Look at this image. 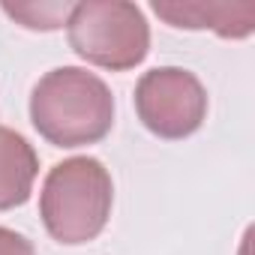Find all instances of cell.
<instances>
[{
  "label": "cell",
  "mask_w": 255,
  "mask_h": 255,
  "mask_svg": "<svg viewBox=\"0 0 255 255\" xmlns=\"http://www.w3.org/2000/svg\"><path fill=\"white\" fill-rule=\"evenodd\" d=\"M0 255H36V249L24 234L0 225Z\"/></svg>",
  "instance_id": "obj_8"
},
{
  "label": "cell",
  "mask_w": 255,
  "mask_h": 255,
  "mask_svg": "<svg viewBox=\"0 0 255 255\" xmlns=\"http://www.w3.org/2000/svg\"><path fill=\"white\" fill-rule=\"evenodd\" d=\"M72 51L108 72H126L150 54V24L129 0H84L66 18Z\"/></svg>",
  "instance_id": "obj_3"
},
{
  "label": "cell",
  "mask_w": 255,
  "mask_h": 255,
  "mask_svg": "<svg viewBox=\"0 0 255 255\" xmlns=\"http://www.w3.org/2000/svg\"><path fill=\"white\" fill-rule=\"evenodd\" d=\"M135 114L144 129L165 141H183L207 117V90L183 66H156L135 84Z\"/></svg>",
  "instance_id": "obj_4"
},
{
  "label": "cell",
  "mask_w": 255,
  "mask_h": 255,
  "mask_svg": "<svg viewBox=\"0 0 255 255\" xmlns=\"http://www.w3.org/2000/svg\"><path fill=\"white\" fill-rule=\"evenodd\" d=\"M30 123L48 144L63 150L96 144L114 126L111 87L81 66H57L30 93Z\"/></svg>",
  "instance_id": "obj_1"
},
{
  "label": "cell",
  "mask_w": 255,
  "mask_h": 255,
  "mask_svg": "<svg viewBox=\"0 0 255 255\" xmlns=\"http://www.w3.org/2000/svg\"><path fill=\"white\" fill-rule=\"evenodd\" d=\"M3 12L27 30H57L66 24L72 3H3Z\"/></svg>",
  "instance_id": "obj_7"
},
{
  "label": "cell",
  "mask_w": 255,
  "mask_h": 255,
  "mask_svg": "<svg viewBox=\"0 0 255 255\" xmlns=\"http://www.w3.org/2000/svg\"><path fill=\"white\" fill-rule=\"evenodd\" d=\"M39 156L33 144L21 132L0 126V210L21 207L33 192Z\"/></svg>",
  "instance_id": "obj_6"
},
{
  "label": "cell",
  "mask_w": 255,
  "mask_h": 255,
  "mask_svg": "<svg viewBox=\"0 0 255 255\" xmlns=\"http://www.w3.org/2000/svg\"><path fill=\"white\" fill-rule=\"evenodd\" d=\"M153 12L180 30H213L222 39H246L255 30V3H204V0H156Z\"/></svg>",
  "instance_id": "obj_5"
},
{
  "label": "cell",
  "mask_w": 255,
  "mask_h": 255,
  "mask_svg": "<svg viewBox=\"0 0 255 255\" xmlns=\"http://www.w3.org/2000/svg\"><path fill=\"white\" fill-rule=\"evenodd\" d=\"M114 207V183L96 156H69L57 162L39 192V216L51 240L81 246L102 234Z\"/></svg>",
  "instance_id": "obj_2"
}]
</instances>
